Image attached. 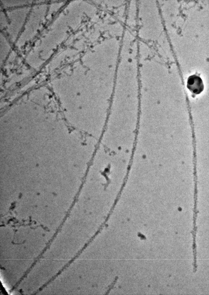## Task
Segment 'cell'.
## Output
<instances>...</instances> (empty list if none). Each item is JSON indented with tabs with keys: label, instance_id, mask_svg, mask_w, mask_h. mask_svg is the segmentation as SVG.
<instances>
[{
	"label": "cell",
	"instance_id": "cell-2",
	"mask_svg": "<svg viewBox=\"0 0 209 295\" xmlns=\"http://www.w3.org/2000/svg\"><path fill=\"white\" fill-rule=\"evenodd\" d=\"M127 12V23L132 28L136 26L137 18L138 7L136 3L132 1L130 3Z\"/></svg>",
	"mask_w": 209,
	"mask_h": 295
},
{
	"label": "cell",
	"instance_id": "cell-1",
	"mask_svg": "<svg viewBox=\"0 0 209 295\" xmlns=\"http://www.w3.org/2000/svg\"><path fill=\"white\" fill-rule=\"evenodd\" d=\"M187 87L191 92L197 94L203 91L204 85L202 80L200 76L193 75L188 77Z\"/></svg>",
	"mask_w": 209,
	"mask_h": 295
}]
</instances>
